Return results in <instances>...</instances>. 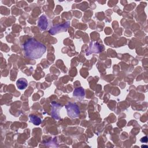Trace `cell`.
Masks as SVG:
<instances>
[{
  "mask_svg": "<svg viewBox=\"0 0 148 148\" xmlns=\"http://www.w3.org/2000/svg\"><path fill=\"white\" fill-rule=\"evenodd\" d=\"M25 55L32 59L40 58L46 52V46L34 38L28 39L23 45Z\"/></svg>",
  "mask_w": 148,
  "mask_h": 148,
  "instance_id": "cell-1",
  "label": "cell"
},
{
  "mask_svg": "<svg viewBox=\"0 0 148 148\" xmlns=\"http://www.w3.org/2000/svg\"><path fill=\"white\" fill-rule=\"evenodd\" d=\"M65 108L67 110L68 115L69 117L72 118H75L79 116L80 113L79 108L75 103H69L68 105H66Z\"/></svg>",
  "mask_w": 148,
  "mask_h": 148,
  "instance_id": "cell-2",
  "label": "cell"
},
{
  "mask_svg": "<svg viewBox=\"0 0 148 148\" xmlns=\"http://www.w3.org/2000/svg\"><path fill=\"white\" fill-rule=\"evenodd\" d=\"M69 25H70V23L66 22L65 24L54 27L51 29H50V34L54 35V34H57V33H59L61 32L66 31L67 28L69 27Z\"/></svg>",
  "mask_w": 148,
  "mask_h": 148,
  "instance_id": "cell-3",
  "label": "cell"
},
{
  "mask_svg": "<svg viewBox=\"0 0 148 148\" xmlns=\"http://www.w3.org/2000/svg\"><path fill=\"white\" fill-rule=\"evenodd\" d=\"M38 26L42 31L45 30L47 28L48 20L45 15H42L40 17L38 21Z\"/></svg>",
  "mask_w": 148,
  "mask_h": 148,
  "instance_id": "cell-4",
  "label": "cell"
},
{
  "mask_svg": "<svg viewBox=\"0 0 148 148\" xmlns=\"http://www.w3.org/2000/svg\"><path fill=\"white\" fill-rule=\"evenodd\" d=\"M16 84H17V87H18L20 90L25 89V88L27 87V85H28L26 79H24V78H20V79H19L17 81Z\"/></svg>",
  "mask_w": 148,
  "mask_h": 148,
  "instance_id": "cell-5",
  "label": "cell"
},
{
  "mask_svg": "<svg viewBox=\"0 0 148 148\" xmlns=\"http://www.w3.org/2000/svg\"><path fill=\"white\" fill-rule=\"evenodd\" d=\"M29 118H30L31 122L34 125H39L41 123V120L38 117H36L34 115H31L29 116Z\"/></svg>",
  "mask_w": 148,
  "mask_h": 148,
  "instance_id": "cell-6",
  "label": "cell"
}]
</instances>
